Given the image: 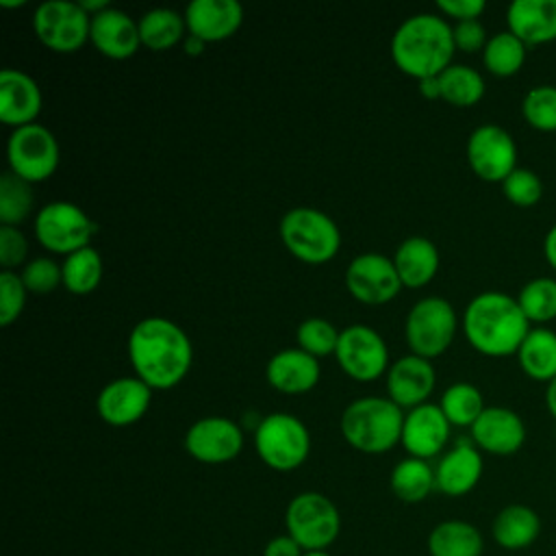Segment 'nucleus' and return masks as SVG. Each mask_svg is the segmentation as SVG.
I'll return each mask as SVG.
<instances>
[{"label":"nucleus","mask_w":556,"mask_h":556,"mask_svg":"<svg viewBox=\"0 0 556 556\" xmlns=\"http://www.w3.org/2000/svg\"><path fill=\"white\" fill-rule=\"evenodd\" d=\"M263 556H304V549L293 536L285 532L267 541V545L263 547Z\"/></svg>","instance_id":"49530a36"},{"label":"nucleus","mask_w":556,"mask_h":556,"mask_svg":"<svg viewBox=\"0 0 556 556\" xmlns=\"http://www.w3.org/2000/svg\"><path fill=\"white\" fill-rule=\"evenodd\" d=\"M61 269H63V287L70 293L87 295L100 285L104 265H102L100 252L96 248L87 245L83 250L67 254Z\"/></svg>","instance_id":"473e14b6"},{"label":"nucleus","mask_w":556,"mask_h":556,"mask_svg":"<svg viewBox=\"0 0 556 556\" xmlns=\"http://www.w3.org/2000/svg\"><path fill=\"white\" fill-rule=\"evenodd\" d=\"M285 528L304 552H321L337 541L341 515L334 502L324 493L304 491L287 504Z\"/></svg>","instance_id":"423d86ee"},{"label":"nucleus","mask_w":556,"mask_h":556,"mask_svg":"<svg viewBox=\"0 0 556 556\" xmlns=\"http://www.w3.org/2000/svg\"><path fill=\"white\" fill-rule=\"evenodd\" d=\"M437 9L447 17H454L456 22H467V20H478L486 9V4L484 0H439Z\"/></svg>","instance_id":"a18cd8bd"},{"label":"nucleus","mask_w":556,"mask_h":556,"mask_svg":"<svg viewBox=\"0 0 556 556\" xmlns=\"http://www.w3.org/2000/svg\"><path fill=\"white\" fill-rule=\"evenodd\" d=\"M482 469L484 463L478 447L467 441H458L434 467L437 491L447 497H463L476 489L482 478Z\"/></svg>","instance_id":"5701e85b"},{"label":"nucleus","mask_w":556,"mask_h":556,"mask_svg":"<svg viewBox=\"0 0 556 556\" xmlns=\"http://www.w3.org/2000/svg\"><path fill=\"white\" fill-rule=\"evenodd\" d=\"M419 93L426 100H437L441 98V87H439V76H428L419 80Z\"/></svg>","instance_id":"de8ad7c7"},{"label":"nucleus","mask_w":556,"mask_h":556,"mask_svg":"<svg viewBox=\"0 0 556 556\" xmlns=\"http://www.w3.org/2000/svg\"><path fill=\"white\" fill-rule=\"evenodd\" d=\"M28 289L22 282V276L15 271H0V324L9 326L13 324L26 304Z\"/></svg>","instance_id":"79ce46f5"},{"label":"nucleus","mask_w":556,"mask_h":556,"mask_svg":"<svg viewBox=\"0 0 556 556\" xmlns=\"http://www.w3.org/2000/svg\"><path fill=\"white\" fill-rule=\"evenodd\" d=\"M454 33V46L460 52H478L484 50L486 46V30L480 24V20H467V22H456V26L452 28Z\"/></svg>","instance_id":"c03bdc74"},{"label":"nucleus","mask_w":556,"mask_h":556,"mask_svg":"<svg viewBox=\"0 0 556 556\" xmlns=\"http://www.w3.org/2000/svg\"><path fill=\"white\" fill-rule=\"evenodd\" d=\"M26 0H0V7L4 9H15V7H24Z\"/></svg>","instance_id":"864d4df0"},{"label":"nucleus","mask_w":556,"mask_h":556,"mask_svg":"<svg viewBox=\"0 0 556 556\" xmlns=\"http://www.w3.org/2000/svg\"><path fill=\"white\" fill-rule=\"evenodd\" d=\"M185 450L204 465L230 463L243 450V430L232 419L219 415L202 417L189 426Z\"/></svg>","instance_id":"2eb2a0df"},{"label":"nucleus","mask_w":556,"mask_h":556,"mask_svg":"<svg viewBox=\"0 0 556 556\" xmlns=\"http://www.w3.org/2000/svg\"><path fill=\"white\" fill-rule=\"evenodd\" d=\"M33 28L37 39L52 52H76L91 33V15L80 2L48 0L35 9Z\"/></svg>","instance_id":"9b49d317"},{"label":"nucleus","mask_w":556,"mask_h":556,"mask_svg":"<svg viewBox=\"0 0 556 556\" xmlns=\"http://www.w3.org/2000/svg\"><path fill=\"white\" fill-rule=\"evenodd\" d=\"M80 7L93 17V15H98L100 11H104V9H109L111 4L106 2V0H80Z\"/></svg>","instance_id":"603ef678"},{"label":"nucleus","mask_w":556,"mask_h":556,"mask_svg":"<svg viewBox=\"0 0 556 556\" xmlns=\"http://www.w3.org/2000/svg\"><path fill=\"white\" fill-rule=\"evenodd\" d=\"M189 35L204 43H215L232 37L243 24V7L237 0H193L185 9Z\"/></svg>","instance_id":"4be33fe9"},{"label":"nucleus","mask_w":556,"mask_h":556,"mask_svg":"<svg viewBox=\"0 0 556 556\" xmlns=\"http://www.w3.org/2000/svg\"><path fill=\"white\" fill-rule=\"evenodd\" d=\"M456 326V311L445 298H421L406 315V343L413 354L437 358L452 345Z\"/></svg>","instance_id":"6e6552de"},{"label":"nucleus","mask_w":556,"mask_h":556,"mask_svg":"<svg viewBox=\"0 0 556 556\" xmlns=\"http://www.w3.org/2000/svg\"><path fill=\"white\" fill-rule=\"evenodd\" d=\"M502 193L515 206H534L543 195V182L536 172L528 167H517L502 182Z\"/></svg>","instance_id":"ea45409f"},{"label":"nucleus","mask_w":556,"mask_h":556,"mask_svg":"<svg viewBox=\"0 0 556 556\" xmlns=\"http://www.w3.org/2000/svg\"><path fill=\"white\" fill-rule=\"evenodd\" d=\"M508 30L526 46L556 39V0H515L506 9Z\"/></svg>","instance_id":"393cba45"},{"label":"nucleus","mask_w":556,"mask_h":556,"mask_svg":"<svg viewBox=\"0 0 556 556\" xmlns=\"http://www.w3.org/2000/svg\"><path fill=\"white\" fill-rule=\"evenodd\" d=\"M452 26L434 13L406 17L391 37V59L408 76L421 80L439 76L452 65L454 56Z\"/></svg>","instance_id":"7ed1b4c3"},{"label":"nucleus","mask_w":556,"mask_h":556,"mask_svg":"<svg viewBox=\"0 0 556 556\" xmlns=\"http://www.w3.org/2000/svg\"><path fill=\"white\" fill-rule=\"evenodd\" d=\"M28 243L26 237L15 226H0V265L7 271H13L26 261Z\"/></svg>","instance_id":"37998d69"},{"label":"nucleus","mask_w":556,"mask_h":556,"mask_svg":"<svg viewBox=\"0 0 556 556\" xmlns=\"http://www.w3.org/2000/svg\"><path fill=\"white\" fill-rule=\"evenodd\" d=\"M254 450L267 467L293 471L308 458L311 434L295 415L269 413L254 430Z\"/></svg>","instance_id":"0eeeda50"},{"label":"nucleus","mask_w":556,"mask_h":556,"mask_svg":"<svg viewBox=\"0 0 556 556\" xmlns=\"http://www.w3.org/2000/svg\"><path fill=\"white\" fill-rule=\"evenodd\" d=\"M393 263L402 287L419 289L426 287L439 271V250L430 239L415 235L397 245Z\"/></svg>","instance_id":"bb28decb"},{"label":"nucleus","mask_w":556,"mask_h":556,"mask_svg":"<svg viewBox=\"0 0 556 556\" xmlns=\"http://www.w3.org/2000/svg\"><path fill=\"white\" fill-rule=\"evenodd\" d=\"M35 195L30 182L7 169L0 176V222L2 226H17L33 213Z\"/></svg>","instance_id":"c9c22d12"},{"label":"nucleus","mask_w":556,"mask_h":556,"mask_svg":"<svg viewBox=\"0 0 556 556\" xmlns=\"http://www.w3.org/2000/svg\"><path fill=\"white\" fill-rule=\"evenodd\" d=\"M278 230L285 248L308 265L328 263L341 248V232L334 219L313 206H295L287 211Z\"/></svg>","instance_id":"39448f33"},{"label":"nucleus","mask_w":556,"mask_h":556,"mask_svg":"<svg viewBox=\"0 0 556 556\" xmlns=\"http://www.w3.org/2000/svg\"><path fill=\"white\" fill-rule=\"evenodd\" d=\"M441 410L452 426H473L476 419L482 415L484 400L478 387L471 382H454L441 395Z\"/></svg>","instance_id":"f704fd0d"},{"label":"nucleus","mask_w":556,"mask_h":556,"mask_svg":"<svg viewBox=\"0 0 556 556\" xmlns=\"http://www.w3.org/2000/svg\"><path fill=\"white\" fill-rule=\"evenodd\" d=\"M341 434L358 452L384 454L402 441L404 413L389 400L367 395L350 402L341 415Z\"/></svg>","instance_id":"20e7f679"},{"label":"nucleus","mask_w":556,"mask_h":556,"mask_svg":"<svg viewBox=\"0 0 556 556\" xmlns=\"http://www.w3.org/2000/svg\"><path fill=\"white\" fill-rule=\"evenodd\" d=\"M96 235L93 219L74 202H50L37 211L35 237L54 254H72L89 245Z\"/></svg>","instance_id":"1a4fd4ad"},{"label":"nucleus","mask_w":556,"mask_h":556,"mask_svg":"<svg viewBox=\"0 0 556 556\" xmlns=\"http://www.w3.org/2000/svg\"><path fill=\"white\" fill-rule=\"evenodd\" d=\"M22 282L30 293H50L63 285V269L56 261L48 256L33 258L22 269Z\"/></svg>","instance_id":"a19ab883"},{"label":"nucleus","mask_w":556,"mask_h":556,"mask_svg":"<svg viewBox=\"0 0 556 556\" xmlns=\"http://www.w3.org/2000/svg\"><path fill=\"white\" fill-rule=\"evenodd\" d=\"M389 484L397 500L406 504H417L424 502L437 489L434 469L430 467L428 460L408 456L393 467Z\"/></svg>","instance_id":"c756f323"},{"label":"nucleus","mask_w":556,"mask_h":556,"mask_svg":"<svg viewBox=\"0 0 556 556\" xmlns=\"http://www.w3.org/2000/svg\"><path fill=\"white\" fill-rule=\"evenodd\" d=\"M439 87L441 100L452 106H473L484 96V78L478 70L463 63H452L443 70L439 74Z\"/></svg>","instance_id":"2f4dec72"},{"label":"nucleus","mask_w":556,"mask_h":556,"mask_svg":"<svg viewBox=\"0 0 556 556\" xmlns=\"http://www.w3.org/2000/svg\"><path fill=\"white\" fill-rule=\"evenodd\" d=\"M517 302L528 321L545 324L556 319V280L541 276L526 282L517 295Z\"/></svg>","instance_id":"e433bc0d"},{"label":"nucleus","mask_w":556,"mask_h":556,"mask_svg":"<svg viewBox=\"0 0 556 556\" xmlns=\"http://www.w3.org/2000/svg\"><path fill=\"white\" fill-rule=\"evenodd\" d=\"M128 358L139 380L152 391H167L189 374L193 345L187 332L172 319L146 317L128 334Z\"/></svg>","instance_id":"f257e3e1"},{"label":"nucleus","mask_w":556,"mask_h":556,"mask_svg":"<svg viewBox=\"0 0 556 556\" xmlns=\"http://www.w3.org/2000/svg\"><path fill=\"white\" fill-rule=\"evenodd\" d=\"M204 41L200 39V37H195V35H187L185 37V52L189 54V56H198V54H202L204 52Z\"/></svg>","instance_id":"8fccbe9b"},{"label":"nucleus","mask_w":556,"mask_h":556,"mask_svg":"<svg viewBox=\"0 0 556 556\" xmlns=\"http://www.w3.org/2000/svg\"><path fill=\"white\" fill-rule=\"evenodd\" d=\"M295 337H298L300 350L319 358V356H328V354L337 352L341 330H337L328 319L308 317L298 326Z\"/></svg>","instance_id":"58836bf2"},{"label":"nucleus","mask_w":556,"mask_h":556,"mask_svg":"<svg viewBox=\"0 0 556 556\" xmlns=\"http://www.w3.org/2000/svg\"><path fill=\"white\" fill-rule=\"evenodd\" d=\"M430 556H482V532L465 519H445L437 523L426 541Z\"/></svg>","instance_id":"cd10ccee"},{"label":"nucleus","mask_w":556,"mask_h":556,"mask_svg":"<svg viewBox=\"0 0 556 556\" xmlns=\"http://www.w3.org/2000/svg\"><path fill=\"white\" fill-rule=\"evenodd\" d=\"M463 330L476 352L502 358L519 352L530 332V321L517 298L502 291H484L467 304Z\"/></svg>","instance_id":"f03ea898"},{"label":"nucleus","mask_w":556,"mask_h":556,"mask_svg":"<svg viewBox=\"0 0 556 556\" xmlns=\"http://www.w3.org/2000/svg\"><path fill=\"white\" fill-rule=\"evenodd\" d=\"M543 252H545V258L547 263L556 269V224L547 230L545 235V241H543Z\"/></svg>","instance_id":"09e8293b"},{"label":"nucleus","mask_w":556,"mask_h":556,"mask_svg":"<svg viewBox=\"0 0 556 556\" xmlns=\"http://www.w3.org/2000/svg\"><path fill=\"white\" fill-rule=\"evenodd\" d=\"M519 365L526 376L549 382L556 378V332L547 328H530L519 352Z\"/></svg>","instance_id":"c85d7f7f"},{"label":"nucleus","mask_w":556,"mask_h":556,"mask_svg":"<svg viewBox=\"0 0 556 556\" xmlns=\"http://www.w3.org/2000/svg\"><path fill=\"white\" fill-rule=\"evenodd\" d=\"M493 541L508 552L530 547L541 534V517L526 504H508L497 510L491 523Z\"/></svg>","instance_id":"a878e982"},{"label":"nucleus","mask_w":556,"mask_h":556,"mask_svg":"<svg viewBox=\"0 0 556 556\" xmlns=\"http://www.w3.org/2000/svg\"><path fill=\"white\" fill-rule=\"evenodd\" d=\"M467 161L478 178L504 182L517 169L515 139L497 124H482L467 139Z\"/></svg>","instance_id":"ddd939ff"},{"label":"nucleus","mask_w":556,"mask_h":556,"mask_svg":"<svg viewBox=\"0 0 556 556\" xmlns=\"http://www.w3.org/2000/svg\"><path fill=\"white\" fill-rule=\"evenodd\" d=\"M471 439L482 452L510 456L526 443V424L510 408L486 406L471 426Z\"/></svg>","instance_id":"a211bd4d"},{"label":"nucleus","mask_w":556,"mask_h":556,"mask_svg":"<svg viewBox=\"0 0 556 556\" xmlns=\"http://www.w3.org/2000/svg\"><path fill=\"white\" fill-rule=\"evenodd\" d=\"M545 404H547V410L552 413V417L556 419V378H552L547 382V389H545Z\"/></svg>","instance_id":"3c124183"},{"label":"nucleus","mask_w":556,"mask_h":556,"mask_svg":"<svg viewBox=\"0 0 556 556\" xmlns=\"http://www.w3.org/2000/svg\"><path fill=\"white\" fill-rule=\"evenodd\" d=\"M345 287L354 300L378 306L391 302L400 293L402 280L393 258L378 252H365L350 261L345 269Z\"/></svg>","instance_id":"4468645a"},{"label":"nucleus","mask_w":556,"mask_h":556,"mask_svg":"<svg viewBox=\"0 0 556 556\" xmlns=\"http://www.w3.org/2000/svg\"><path fill=\"white\" fill-rule=\"evenodd\" d=\"M319 363L315 356L300 348H287L276 352L265 367V376L271 389L289 395L306 393L319 382Z\"/></svg>","instance_id":"b1692460"},{"label":"nucleus","mask_w":556,"mask_h":556,"mask_svg":"<svg viewBox=\"0 0 556 556\" xmlns=\"http://www.w3.org/2000/svg\"><path fill=\"white\" fill-rule=\"evenodd\" d=\"M450 421L439 404H421L404 415L402 445L413 458L428 460L437 456L450 439Z\"/></svg>","instance_id":"f3484780"},{"label":"nucleus","mask_w":556,"mask_h":556,"mask_svg":"<svg viewBox=\"0 0 556 556\" xmlns=\"http://www.w3.org/2000/svg\"><path fill=\"white\" fill-rule=\"evenodd\" d=\"M521 115L528 126L554 132L556 130V85H536L521 100Z\"/></svg>","instance_id":"4c0bfd02"},{"label":"nucleus","mask_w":556,"mask_h":556,"mask_svg":"<svg viewBox=\"0 0 556 556\" xmlns=\"http://www.w3.org/2000/svg\"><path fill=\"white\" fill-rule=\"evenodd\" d=\"M304 556H332L328 549H321V552H304Z\"/></svg>","instance_id":"5fc2aeb1"},{"label":"nucleus","mask_w":556,"mask_h":556,"mask_svg":"<svg viewBox=\"0 0 556 556\" xmlns=\"http://www.w3.org/2000/svg\"><path fill=\"white\" fill-rule=\"evenodd\" d=\"M526 43L515 37L510 30L495 33L489 37L484 50H482V63L484 67L500 78L517 74L526 63Z\"/></svg>","instance_id":"72a5a7b5"},{"label":"nucleus","mask_w":556,"mask_h":556,"mask_svg":"<svg viewBox=\"0 0 556 556\" xmlns=\"http://www.w3.org/2000/svg\"><path fill=\"white\" fill-rule=\"evenodd\" d=\"M43 96L37 80L13 67L0 72V119L2 124L15 128L35 124L41 113Z\"/></svg>","instance_id":"6ab92c4d"},{"label":"nucleus","mask_w":556,"mask_h":556,"mask_svg":"<svg viewBox=\"0 0 556 556\" xmlns=\"http://www.w3.org/2000/svg\"><path fill=\"white\" fill-rule=\"evenodd\" d=\"M89 41L102 56L115 61L130 59L141 46L139 22H135L126 11L109 7L91 17Z\"/></svg>","instance_id":"412c9836"},{"label":"nucleus","mask_w":556,"mask_h":556,"mask_svg":"<svg viewBox=\"0 0 556 556\" xmlns=\"http://www.w3.org/2000/svg\"><path fill=\"white\" fill-rule=\"evenodd\" d=\"M187 30L185 15H180L174 9H150L139 17V37L141 46L161 52L174 48L178 41H182Z\"/></svg>","instance_id":"7c9ffc66"},{"label":"nucleus","mask_w":556,"mask_h":556,"mask_svg":"<svg viewBox=\"0 0 556 556\" xmlns=\"http://www.w3.org/2000/svg\"><path fill=\"white\" fill-rule=\"evenodd\" d=\"M152 389L137 376H124L106 382L96 400L100 419L109 426L124 428L137 424L150 408Z\"/></svg>","instance_id":"dca6fc26"},{"label":"nucleus","mask_w":556,"mask_h":556,"mask_svg":"<svg viewBox=\"0 0 556 556\" xmlns=\"http://www.w3.org/2000/svg\"><path fill=\"white\" fill-rule=\"evenodd\" d=\"M437 382V371L428 358L408 354L389 365L387 391L400 408H415L426 404Z\"/></svg>","instance_id":"aec40b11"},{"label":"nucleus","mask_w":556,"mask_h":556,"mask_svg":"<svg viewBox=\"0 0 556 556\" xmlns=\"http://www.w3.org/2000/svg\"><path fill=\"white\" fill-rule=\"evenodd\" d=\"M337 363L343 374L358 382H369L389 371V350L378 330L365 324H352L341 330Z\"/></svg>","instance_id":"f8f14e48"},{"label":"nucleus","mask_w":556,"mask_h":556,"mask_svg":"<svg viewBox=\"0 0 556 556\" xmlns=\"http://www.w3.org/2000/svg\"><path fill=\"white\" fill-rule=\"evenodd\" d=\"M59 141L52 130L41 124L15 128L7 141L9 169L20 178L33 182L48 180L59 167Z\"/></svg>","instance_id":"9d476101"}]
</instances>
